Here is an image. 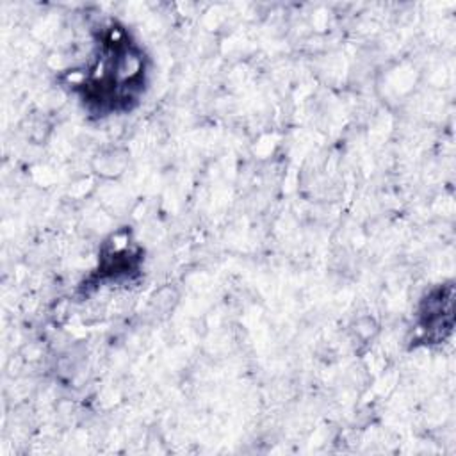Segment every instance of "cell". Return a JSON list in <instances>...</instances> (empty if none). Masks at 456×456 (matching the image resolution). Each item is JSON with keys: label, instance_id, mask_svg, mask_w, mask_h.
<instances>
[{"label": "cell", "instance_id": "1", "mask_svg": "<svg viewBox=\"0 0 456 456\" xmlns=\"http://www.w3.org/2000/svg\"><path fill=\"white\" fill-rule=\"evenodd\" d=\"M144 55L123 34L102 41L96 61L82 86L84 98L102 110L128 109L144 84Z\"/></svg>", "mask_w": 456, "mask_h": 456}]
</instances>
